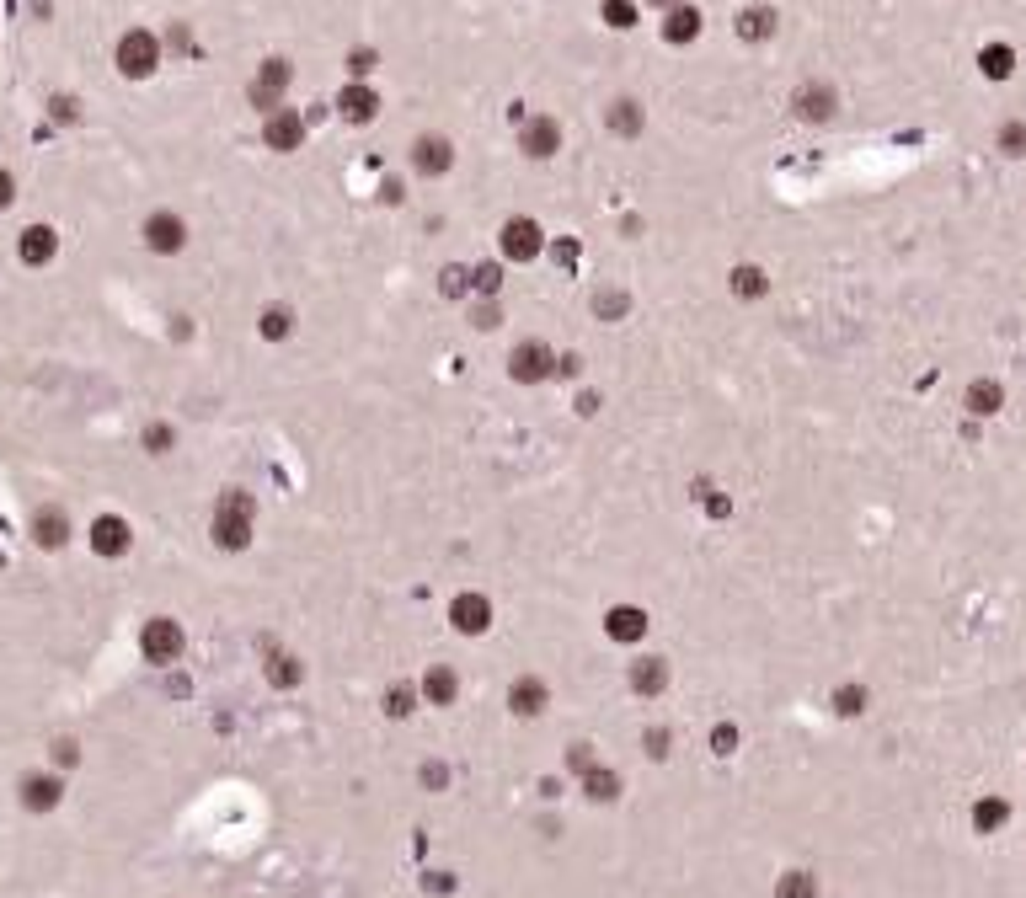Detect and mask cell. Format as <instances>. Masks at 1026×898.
<instances>
[{
    "label": "cell",
    "instance_id": "1",
    "mask_svg": "<svg viewBox=\"0 0 1026 898\" xmlns=\"http://www.w3.org/2000/svg\"><path fill=\"white\" fill-rule=\"evenodd\" d=\"M209 535L220 551H246L257 535V498L246 487H225L214 498V514H209Z\"/></svg>",
    "mask_w": 1026,
    "mask_h": 898
},
{
    "label": "cell",
    "instance_id": "2",
    "mask_svg": "<svg viewBox=\"0 0 1026 898\" xmlns=\"http://www.w3.org/2000/svg\"><path fill=\"white\" fill-rule=\"evenodd\" d=\"M182 647H188V631H182V621H171V615H150L145 631H139V653L155 669H171L182 658Z\"/></svg>",
    "mask_w": 1026,
    "mask_h": 898
},
{
    "label": "cell",
    "instance_id": "3",
    "mask_svg": "<svg viewBox=\"0 0 1026 898\" xmlns=\"http://www.w3.org/2000/svg\"><path fill=\"white\" fill-rule=\"evenodd\" d=\"M118 70L129 75V81H145V75H155V65H161V38L145 33V27H129V33L118 38Z\"/></svg>",
    "mask_w": 1026,
    "mask_h": 898
},
{
    "label": "cell",
    "instance_id": "4",
    "mask_svg": "<svg viewBox=\"0 0 1026 898\" xmlns=\"http://www.w3.org/2000/svg\"><path fill=\"white\" fill-rule=\"evenodd\" d=\"M508 375L519 380V385H546V380H556V348L540 343V337H524V343L508 353Z\"/></svg>",
    "mask_w": 1026,
    "mask_h": 898
},
{
    "label": "cell",
    "instance_id": "5",
    "mask_svg": "<svg viewBox=\"0 0 1026 898\" xmlns=\"http://www.w3.org/2000/svg\"><path fill=\"white\" fill-rule=\"evenodd\" d=\"M497 246H503V257H513V262H535L540 252H546V236H540V225L530 220V214H513V220H503V230H497Z\"/></svg>",
    "mask_w": 1026,
    "mask_h": 898
},
{
    "label": "cell",
    "instance_id": "6",
    "mask_svg": "<svg viewBox=\"0 0 1026 898\" xmlns=\"http://www.w3.org/2000/svg\"><path fill=\"white\" fill-rule=\"evenodd\" d=\"M145 246L155 257H177L182 246H188V220L182 214H171V209H155L150 220H145Z\"/></svg>",
    "mask_w": 1026,
    "mask_h": 898
},
{
    "label": "cell",
    "instance_id": "7",
    "mask_svg": "<svg viewBox=\"0 0 1026 898\" xmlns=\"http://www.w3.org/2000/svg\"><path fill=\"white\" fill-rule=\"evenodd\" d=\"M17 797H22L27 813H54L59 802H65V776H54V770H27Z\"/></svg>",
    "mask_w": 1026,
    "mask_h": 898
},
{
    "label": "cell",
    "instance_id": "8",
    "mask_svg": "<svg viewBox=\"0 0 1026 898\" xmlns=\"http://www.w3.org/2000/svg\"><path fill=\"white\" fill-rule=\"evenodd\" d=\"M289 81H294L289 59H262L257 75H252V107H262V113H278V97L289 91Z\"/></svg>",
    "mask_w": 1026,
    "mask_h": 898
},
{
    "label": "cell",
    "instance_id": "9",
    "mask_svg": "<svg viewBox=\"0 0 1026 898\" xmlns=\"http://www.w3.org/2000/svg\"><path fill=\"white\" fill-rule=\"evenodd\" d=\"M86 540H91V551L97 556H129V546H134V530H129V519L123 514H97L91 519V530H86Z\"/></svg>",
    "mask_w": 1026,
    "mask_h": 898
},
{
    "label": "cell",
    "instance_id": "10",
    "mask_svg": "<svg viewBox=\"0 0 1026 898\" xmlns=\"http://www.w3.org/2000/svg\"><path fill=\"white\" fill-rule=\"evenodd\" d=\"M791 113H797L802 123H829V118L839 113L834 86H829V81H802L797 91H791Z\"/></svg>",
    "mask_w": 1026,
    "mask_h": 898
},
{
    "label": "cell",
    "instance_id": "11",
    "mask_svg": "<svg viewBox=\"0 0 1026 898\" xmlns=\"http://www.w3.org/2000/svg\"><path fill=\"white\" fill-rule=\"evenodd\" d=\"M519 150H524L530 161H551L556 150H562V123H556V118H524Z\"/></svg>",
    "mask_w": 1026,
    "mask_h": 898
},
{
    "label": "cell",
    "instance_id": "12",
    "mask_svg": "<svg viewBox=\"0 0 1026 898\" xmlns=\"http://www.w3.org/2000/svg\"><path fill=\"white\" fill-rule=\"evenodd\" d=\"M262 139H268V150L289 156V150L305 145V118L294 113V107H278V113H268V123H262Z\"/></svg>",
    "mask_w": 1026,
    "mask_h": 898
},
{
    "label": "cell",
    "instance_id": "13",
    "mask_svg": "<svg viewBox=\"0 0 1026 898\" xmlns=\"http://www.w3.org/2000/svg\"><path fill=\"white\" fill-rule=\"evenodd\" d=\"M449 626H455L460 637H481V631L492 626V599L487 594H455V605H449Z\"/></svg>",
    "mask_w": 1026,
    "mask_h": 898
},
{
    "label": "cell",
    "instance_id": "14",
    "mask_svg": "<svg viewBox=\"0 0 1026 898\" xmlns=\"http://www.w3.org/2000/svg\"><path fill=\"white\" fill-rule=\"evenodd\" d=\"M647 610L642 605H615L610 615H604V637L610 642H620V647H631V642H642L647 637Z\"/></svg>",
    "mask_w": 1026,
    "mask_h": 898
},
{
    "label": "cell",
    "instance_id": "15",
    "mask_svg": "<svg viewBox=\"0 0 1026 898\" xmlns=\"http://www.w3.org/2000/svg\"><path fill=\"white\" fill-rule=\"evenodd\" d=\"M17 257L27 262V268H49V262L59 257V236H54V225H27L22 236H17Z\"/></svg>",
    "mask_w": 1026,
    "mask_h": 898
},
{
    "label": "cell",
    "instance_id": "16",
    "mask_svg": "<svg viewBox=\"0 0 1026 898\" xmlns=\"http://www.w3.org/2000/svg\"><path fill=\"white\" fill-rule=\"evenodd\" d=\"M412 166L423 177H444L455 166V150H449L444 134H423V139H412Z\"/></svg>",
    "mask_w": 1026,
    "mask_h": 898
},
{
    "label": "cell",
    "instance_id": "17",
    "mask_svg": "<svg viewBox=\"0 0 1026 898\" xmlns=\"http://www.w3.org/2000/svg\"><path fill=\"white\" fill-rule=\"evenodd\" d=\"M337 113L348 118V123H369V118L380 113V91L369 86V81H348V86L337 91Z\"/></svg>",
    "mask_w": 1026,
    "mask_h": 898
},
{
    "label": "cell",
    "instance_id": "18",
    "mask_svg": "<svg viewBox=\"0 0 1026 898\" xmlns=\"http://www.w3.org/2000/svg\"><path fill=\"white\" fill-rule=\"evenodd\" d=\"M508 706H513V717H540V711L551 706V685H546V679H535V674L513 679V685H508Z\"/></svg>",
    "mask_w": 1026,
    "mask_h": 898
},
{
    "label": "cell",
    "instance_id": "19",
    "mask_svg": "<svg viewBox=\"0 0 1026 898\" xmlns=\"http://www.w3.org/2000/svg\"><path fill=\"white\" fill-rule=\"evenodd\" d=\"M33 540L43 551H65L70 546V514L59 503H49V508H38L33 514Z\"/></svg>",
    "mask_w": 1026,
    "mask_h": 898
},
{
    "label": "cell",
    "instance_id": "20",
    "mask_svg": "<svg viewBox=\"0 0 1026 898\" xmlns=\"http://www.w3.org/2000/svg\"><path fill=\"white\" fill-rule=\"evenodd\" d=\"M417 695H423L428 706H455L460 674L449 669V663H428V674H423V685H417Z\"/></svg>",
    "mask_w": 1026,
    "mask_h": 898
},
{
    "label": "cell",
    "instance_id": "21",
    "mask_svg": "<svg viewBox=\"0 0 1026 898\" xmlns=\"http://www.w3.org/2000/svg\"><path fill=\"white\" fill-rule=\"evenodd\" d=\"M775 6H743L738 11V22H733V33L743 38V43H765V38H775Z\"/></svg>",
    "mask_w": 1026,
    "mask_h": 898
},
{
    "label": "cell",
    "instance_id": "22",
    "mask_svg": "<svg viewBox=\"0 0 1026 898\" xmlns=\"http://www.w3.org/2000/svg\"><path fill=\"white\" fill-rule=\"evenodd\" d=\"M663 38L668 43H695V38H701V11L684 6V0H679V6H668L663 11Z\"/></svg>",
    "mask_w": 1026,
    "mask_h": 898
},
{
    "label": "cell",
    "instance_id": "23",
    "mask_svg": "<svg viewBox=\"0 0 1026 898\" xmlns=\"http://www.w3.org/2000/svg\"><path fill=\"white\" fill-rule=\"evenodd\" d=\"M727 289H733L738 300H765V294H770V273L754 268V262H738V268L727 273Z\"/></svg>",
    "mask_w": 1026,
    "mask_h": 898
},
{
    "label": "cell",
    "instance_id": "24",
    "mask_svg": "<svg viewBox=\"0 0 1026 898\" xmlns=\"http://www.w3.org/2000/svg\"><path fill=\"white\" fill-rule=\"evenodd\" d=\"M962 407H968L973 417H994V412L1005 407V385H1000V380H973L968 396H962Z\"/></svg>",
    "mask_w": 1026,
    "mask_h": 898
},
{
    "label": "cell",
    "instance_id": "25",
    "mask_svg": "<svg viewBox=\"0 0 1026 898\" xmlns=\"http://www.w3.org/2000/svg\"><path fill=\"white\" fill-rule=\"evenodd\" d=\"M631 690L636 695H663L668 690V663L663 658H636L631 663Z\"/></svg>",
    "mask_w": 1026,
    "mask_h": 898
},
{
    "label": "cell",
    "instance_id": "26",
    "mask_svg": "<svg viewBox=\"0 0 1026 898\" xmlns=\"http://www.w3.org/2000/svg\"><path fill=\"white\" fill-rule=\"evenodd\" d=\"M262 674H268V685L278 690H294L305 679V663L294 658V653H268V663H262Z\"/></svg>",
    "mask_w": 1026,
    "mask_h": 898
},
{
    "label": "cell",
    "instance_id": "27",
    "mask_svg": "<svg viewBox=\"0 0 1026 898\" xmlns=\"http://www.w3.org/2000/svg\"><path fill=\"white\" fill-rule=\"evenodd\" d=\"M583 797L588 802H615L620 797V776H615V770H604V765L583 770Z\"/></svg>",
    "mask_w": 1026,
    "mask_h": 898
},
{
    "label": "cell",
    "instance_id": "28",
    "mask_svg": "<svg viewBox=\"0 0 1026 898\" xmlns=\"http://www.w3.org/2000/svg\"><path fill=\"white\" fill-rule=\"evenodd\" d=\"M978 70H984L989 81H1010V70H1016V49H1010V43H989V49L978 54Z\"/></svg>",
    "mask_w": 1026,
    "mask_h": 898
},
{
    "label": "cell",
    "instance_id": "29",
    "mask_svg": "<svg viewBox=\"0 0 1026 898\" xmlns=\"http://www.w3.org/2000/svg\"><path fill=\"white\" fill-rule=\"evenodd\" d=\"M257 332L268 337V343H284V337L294 332V311L289 305H268V311L257 316Z\"/></svg>",
    "mask_w": 1026,
    "mask_h": 898
},
{
    "label": "cell",
    "instance_id": "30",
    "mask_svg": "<svg viewBox=\"0 0 1026 898\" xmlns=\"http://www.w3.org/2000/svg\"><path fill=\"white\" fill-rule=\"evenodd\" d=\"M642 123H647V118H642V102H631V97L610 102V129H615V134L631 139V134H642Z\"/></svg>",
    "mask_w": 1026,
    "mask_h": 898
},
{
    "label": "cell",
    "instance_id": "31",
    "mask_svg": "<svg viewBox=\"0 0 1026 898\" xmlns=\"http://www.w3.org/2000/svg\"><path fill=\"white\" fill-rule=\"evenodd\" d=\"M1010 818V802L1005 797H984V802H973V829L978 834H994Z\"/></svg>",
    "mask_w": 1026,
    "mask_h": 898
},
{
    "label": "cell",
    "instance_id": "32",
    "mask_svg": "<svg viewBox=\"0 0 1026 898\" xmlns=\"http://www.w3.org/2000/svg\"><path fill=\"white\" fill-rule=\"evenodd\" d=\"M471 294L497 300V294H503V262H476V268H471Z\"/></svg>",
    "mask_w": 1026,
    "mask_h": 898
},
{
    "label": "cell",
    "instance_id": "33",
    "mask_svg": "<svg viewBox=\"0 0 1026 898\" xmlns=\"http://www.w3.org/2000/svg\"><path fill=\"white\" fill-rule=\"evenodd\" d=\"M626 311H631V294H626V289H599V294H594V316H599V321H620Z\"/></svg>",
    "mask_w": 1026,
    "mask_h": 898
},
{
    "label": "cell",
    "instance_id": "34",
    "mask_svg": "<svg viewBox=\"0 0 1026 898\" xmlns=\"http://www.w3.org/2000/svg\"><path fill=\"white\" fill-rule=\"evenodd\" d=\"M775 898H818V877L813 872H786L775 882Z\"/></svg>",
    "mask_w": 1026,
    "mask_h": 898
},
{
    "label": "cell",
    "instance_id": "35",
    "mask_svg": "<svg viewBox=\"0 0 1026 898\" xmlns=\"http://www.w3.org/2000/svg\"><path fill=\"white\" fill-rule=\"evenodd\" d=\"M439 294H444V300H465V294H471V268L449 262V268L439 273Z\"/></svg>",
    "mask_w": 1026,
    "mask_h": 898
},
{
    "label": "cell",
    "instance_id": "36",
    "mask_svg": "<svg viewBox=\"0 0 1026 898\" xmlns=\"http://www.w3.org/2000/svg\"><path fill=\"white\" fill-rule=\"evenodd\" d=\"M412 711H417V685H391L385 690V717L401 722V717H412Z\"/></svg>",
    "mask_w": 1026,
    "mask_h": 898
},
{
    "label": "cell",
    "instance_id": "37",
    "mask_svg": "<svg viewBox=\"0 0 1026 898\" xmlns=\"http://www.w3.org/2000/svg\"><path fill=\"white\" fill-rule=\"evenodd\" d=\"M139 444H145V455H171V444H177V428H171V423H150Z\"/></svg>",
    "mask_w": 1026,
    "mask_h": 898
},
{
    "label": "cell",
    "instance_id": "38",
    "mask_svg": "<svg viewBox=\"0 0 1026 898\" xmlns=\"http://www.w3.org/2000/svg\"><path fill=\"white\" fill-rule=\"evenodd\" d=\"M604 22H610L615 33H631L636 27V0H604Z\"/></svg>",
    "mask_w": 1026,
    "mask_h": 898
},
{
    "label": "cell",
    "instance_id": "39",
    "mask_svg": "<svg viewBox=\"0 0 1026 898\" xmlns=\"http://www.w3.org/2000/svg\"><path fill=\"white\" fill-rule=\"evenodd\" d=\"M834 711H839V717H861V711H866V690L861 685H839L834 690Z\"/></svg>",
    "mask_w": 1026,
    "mask_h": 898
},
{
    "label": "cell",
    "instance_id": "40",
    "mask_svg": "<svg viewBox=\"0 0 1026 898\" xmlns=\"http://www.w3.org/2000/svg\"><path fill=\"white\" fill-rule=\"evenodd\" d=\"M733 749H738V727H733V722H717V727H711V754H722V760H727Z\"/></svg>",
    "mask_w": 1026,
    "mask_h": 898
},
{
    "label": "cell",
    "instance_id": "41",
    "mask_svg": "<svg viewBox=\"0 0 1026 898\" xmlns=\"http://www.w3.org/2000/svg\"><path fill=\"white\" fill-rule=\"evenodd\" d=\"M1000 150H1005V156H1026V123H1005V129H1000Z\"/></svg>",
    "mask_w": 1026,
    "mask_h": 898
},
{
    "label": "cell",
    "instance_id": "42",
    "mask_svg": "<svg viewBox=\"0 0 1026 898\" xmlns=\"http://www.w3.org/2000/svg\"><path fill=\"white\" fill-rule=\"evenodd\" d=\"M375 65H380V54H375V49H353V54H348V75H353V81H364V75L375 70Z\"/></svg>",
    "mask_w": 1026,
    "mask_h": 898
},
{
    "label": "cell",
    "instance_id": "43",
    "mask_svg": "<svg viewBox=\"0 0 1026 898\" xmlns=\"http://www.w3.org/2000/svg\"><path fill=\"white\" fill-rule=\"evenodd\" d=\"M49 754H54V765H59V770H70L75 760H81V743H75V738H54V749H49Z\"/></svg>",
    "mask_w": 1026,
    "mask_h": 898
},
{
    "label": "cell",
    "instance_id": "44",
    "mask_svg": "<svg viewBox=\"0 0 1026 898\" xmlns=\"http://www.w3.org/2000/svg\"><path fill=\"white\" fill-rule=\"evenodd\" d=\"M471 321H476V327H481V332H492V327H497V321H503V311H497V300H481V305H476V311H471Z\"/></svg>",
    "mask_w": 1026,
    "mask_h": 898
},
{
    "label": "cell",
    "instance_id": "45",
    "mask_svg": "<svg viewBox=\"0 0 1026 898\" xmlns=\"http://www.w3.org/2000/svg\"><path fill=\"white\" fill-rule=\"evenodd\" d=\"M49 113H54L59 123H75V118H81V102H75V97H54Z\"/></svg>",
    "mask_w": 1026,
    "mask_h": 898
},
{
    "label": "cell",
    "instance_id": "46",
    "mask_svg": "<svg viewBox=\"0 0 1026 898\" xmlns=\"http://www.w3.org/2000/svg\"><path fill=\"white\" fill-rule=\"evenodd\" d=\"M423 786H433V792H444V786H449V765L428 760V765H423Z\"/></svg>",
    "mask_w": 1026,
    "mask_h": 898
},
{
    "label": "cell",
    "instance_id": "47",
    "mask_svg": "<svg viewBox=\"0 0 1026 898\" xmlns=\"http://www.w3.org/2000/svg\"><path fill=\"white\" fill-rule=\"evenodd\" d=\"M642 743H647V754H652V760H668V727H652V733H647Z\"/></svg>",
    "mask_w": 1026,
    "mask_h": 898
},
{
    "label": "cell",
    "instance_id": "48",
    "mask_svg": "<svg viewBox=\"0 0 1026 898\" xmlns=\"http://www.w3.org/2000/svg\"><path fill=\"white\" fill-rule=\"evenodd\" d=\"M567 765L578 770V776H583V770H594V754H588V743H572V749H567Z\"/></svg>",
    "mask_w": 1026,
    "mask_h": 898
},
{
    "label": "cell",
    "instance_id": "49",
    "mask_svg": "<svg viewBox=\"0 0 1026 898\" xmlns=\"http://www.w3.org/2000/svg\"><path fill=\"white\" fill-rule=\"evenodd\" d=\"M556 375H562V380H578V375H583V359H578V353H562V359H556Z\"/></svg>",
    "mask_w": 1026,
    "mask_h": 898
},
{
    "label": "cell",
    "instance_id": "50",
    "mask_svg": "<svg viewBox=\"0 0 1026 898\" xmlns=\"http://www.w3.org/2000/svg\"><path fill=\"white\" fill-rule=\"evenodd\" d=\"M423 888H433V893H449V888H455V877H449V872H428V877H423Z\"/></svg>",
    "mask_w": 1026,
    "mask_h": 898
},
{
    "label": "cell",
    "instance_id": "51",
    "mask_svg": "<svg viewBox=\"0 0 1026 898\" xmlns=\"http://www.w3.org/2000/svg\"><path fill=\"white\" fill-rule=\"evenodd\" d=\"M11 198H17V177L0 172V209H11Z\"/></svg>",
    "mask_w": 1026,
    "mask_h": 898
},
{
    "label": "cell",
    "instance_id": "52",
    "mask_svg": "<svg viewBox=\"0 0 1026 898\" xmlns=\"http://www.w3.org/2000/svg\"><path fill=\"white\" fill-rule=\"evenodd\" d=\"M380 198H385V204H401V182L385 177V182H380Z\"/></svg>",
    "mask_w": 1026,
    "mask_h": 898
},
{
    "label": "cell",
    "instance_id": "53",
    "mask_svg": "<svg viewBox=\"0 0 1026 898\" xmlns=\"http://www.w3.org/2000/svg\"><path fill=\"white\" fill-rule=\"evenodd\" d=\"M599 407H604V401H599L594 391H583V396H578V412H583V417H594Z\"/></svg>",
    "mask_w": 1026,
    "mask_h": 898
},
{
    "label": "cell",
    "instance_id": "54",
    "mask_svg": "<svg viewBox=\"0 0 1026 898\" xmlns=\"http://www.w3.org/2000/svg\"><path fill=\"white\" fill-rule=\"evenodd\" d=\"M652 6H663V11H668V6H679V0H652Z\"/></svg>",
    "mask_w": 1026,
    "mask_h": 898
}]
</instances>
